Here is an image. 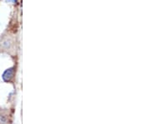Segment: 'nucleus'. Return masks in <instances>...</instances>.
<instances>
[{"instance_id":"nucleus-1","label":"nucleus","mask_w":151,"mask_h":124,"mask_svg":"<svg viewBox=\"0 0 151 124\" xmlns=\"http://www.w3.org/2000/svg\"><path fill=\"white\" fill-rule=\"evenodd\" d=\"M14 68H9L7 69L6 71L3 72L2 77H3V80L4 81H10L12 80V78L14 77Z\"/></svg>"}]
</instances>
